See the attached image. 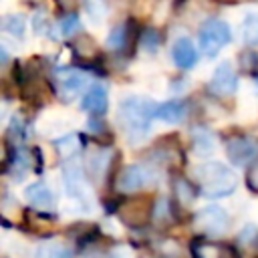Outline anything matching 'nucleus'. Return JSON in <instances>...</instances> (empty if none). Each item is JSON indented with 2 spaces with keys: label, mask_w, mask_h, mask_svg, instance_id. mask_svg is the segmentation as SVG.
<instances>
[{
  "label": "nucleus",
  "mask_w": 258,
  "mask_h": 258,
  "mask_svg": "<svg viewBox=\"0 0 258 258\" xmlns=\"http://www.w3.org/2000/svg\"><path fill=\"white\" fill-rule=\"evenodd\" d=\"M157 103L145 97H125L119 103V123L125 131L129 143H141L151 129V119H155Z\"/></svg>",
  "instance_id": "f257e3e1"
},
{
  "label": "nucleus",
  "mask_w": 258,
  "mask_h": 258,
  "mask_svg": "<svg viewBox=\"0 0 258 258\" xmlns=\"http://www.w3.org/2000/svg\"><path fill=\"white\" fill-rule=\"evenodd\" d=\"M194 175L198 191L206 198H228L238 185L234 169L224 161H204L196 167Z\"/></svg>",
  "instance_id": "f03ea898"
},
{
  "label": "nucleus",
  "mask_w": 258,
  "mask_h": 258,
  "mask_svg": "<svg viewBox=\"0 0 258 258\" xmlns=\"http://www.w3.org/2000/svg\"><path fill=\"white\" fill-rule=\"evenodd\" d=\"M62 183L67 194L73 200H77L83 208L91 210L93 202H91V196L87 194V171L79 155H73L62 163Z\"/></svg>",
  "instance_id": "7ed1b4c3"
},
{
  "label": "nucleus",
  "mask_w": 258,
  "mask_h": 258,
  "mask_svg": "<svg viewBox=\"0 0 258 258\" xmlns=\"http://www.w3.org/2000/svg\"><path fill=\"white\" fill-rule=\"evenodd\" d=\"M153 202L151 198H145V196H139V198H133V196H125L117 202V216L119 220L129 226V228H143L151 222L153 218Z\"/></svg>",
  "instance_id": "20e7f679"
},
{
  "label": "nucleus",
  "mask_w": 258,
  "mask_h": 258,
  "mask_svg": "<svg viewBox=\"0 0 258 258\" xmlns=\"http://www.w3.org/2000/svg\"><path fill=\"white\" fill-rule=\"evenodd\" d=\"M155 177L157 169L153 167V163H131L117 173V189L125 196H131L135 191L149 187L155 181Z\"/></svg>",
  "instance_id": "39448f33"
},
{
  "label": "nucleus",
  "mask_w": 258,
  "mask_h": 258,
  "mask_svg": "<svg viewBox=\"0 0 258 258\" xmlns=\"http://www.w3.org/2000/svg\"><path fill=\"white\" fill-rule=\"evenodd\" d=\"M200 48L208 58H214L230 40H232V32L230 26L220 20V18H210L202 24L200 28Z\"/></svg>",
  "instance_id": "423d86ee"
},
{
  "label": "nucleus",
  "mask_w": 258,
  "mask_h": 258,
  "mask_svg": "<svg viewBox=\"0 0 258 258\" xmlns=\"http://www.w3.org/2000/svg\"><path fill=\"white\" fill-rule=\"evenodd\" d=\"M226 153L228 159L238 167H250L258 161V137L248 133H238L226 139Z\"/></svg>",
  "instance_id": "0eeeda50"
},
{
  "label": "nucleus",
  "mask_w": 258,
  "mask_h": 258,
  "mask_svg": "<svg viewBox=\"0 0 258 258\" xmlns=\"http://www.w3.org/2000/svg\"><path fill=\"white\" fill-rule=\"evenodd\" d=\"M194 226L198 232L210 238H218L228 232L230 226V214L220 206H206L194 216Z\"/></svg>",
  "instance_id": "6e6552de"
},
{
  "label": "nucleus",
  "mask_w": 258,
  "mask_h": 258,
  "mask_svg": "<svg viewBox=\"0 0 258 258\" xmlns=\"http://www.w3.org/2000/svg\"><path fill=\"white\" fill-rule=\"evenodd\" d=\"M54 87L64 101H71L87 87V75L75 67H58L54 71Z\"/></svg>",
  "instance_id": "1a4fd4ad"
},
{
  "label": "nucleus",
  "mask_w": 258,
  "mask_h": 258,
  "mask_svg": "<svg viewBox=\"0 0 258 258\" xmlns=\"http://www.w3.org/2000/svg\"><path fill=\"white\" fill-rule=\"evenodd\" d=\"M113 149L109 145H97L91 147L87 153L85 171L93 181H101L105 175H109V169L113 165Z\"/></svg>",
  "instance_id": "9d476101"
},
{
  "label": "nucleus",
  "mask_w": 258,
  "mask_h": 258,
  "mask_svg": "<svg viewBox=\"0 0 258 258\" xmlns=\"http://www.w3.org/2000/svg\"><path fill=\"white\" fill-rule=\"evenodd\" d=\"M210 93L216 95V97H232L238 89V77L232 69V64L228 60L220 62L210 79V85H208Z\"/></svg>",
  "instance_id": "9b49d317"
},
{
  "label": "nucleus",
  "mask_w": 258,
  "mask_h": 258,
  "mask_svg": "<svg viewBox=\"0 0 258 258\" xmlns=\"http://www.w3.org/2000/svg\"><path fill=\"white\" fill-rule=\"evenodd\" d=\"M189 252H191V258H242L236 246L224 244V242L198 240V242H191Z\"/></svg>",
  "instance_id": "f8f14e48"
},
{
  "label": "nucleus",
  "mask_w": 258,
  "mask_h": 258,
  "mask_svg": "<svg viewBox=\"0 0 258 258\" xmlns=\"http://www.w3.org/2000/svg\"><path fill=\"white\" fill-rule=\"evenodd\" d=\"M83 111L89 113L91 117H103L109 109V97H107V89L101 85H93L85 95H83V103H81Z\"/></svg>",
  "instance_id": "ddd939ff"
},
{
  "label": "nucleus",
  "mask_w": 258,
  "mask_h": 258,
  "mask_svg": "<svg viewBox=\"0 0 258 258\" xmlns=\"http://www.w3.org/2000/svg\"><path fill=\"white\" fill-rule=\"evenodd\" d=\"M171 58H173V62H175L179 69L189 71V69H194L196 62H198V50H196L194 42H191L187 36H181V38H177V40L173 42V46H171Z\"/></svg>",
  "instance_id": "4468645a"
},
{
  "label": "nucleus",
  "mask_w": 258,
  "mask_h": 258,
  "mask_svg": "<svg viewBox=\"0 0 258 258\" xmlns=\"http://www.w3.org/2000/svg\"><path fill=\"white\" fill-rule=\"evenodd\" d=\"M24 196H26L28 204L34 206V208L40 210V212H46V210H52V208H54V194H52V189H50L46 183H42V181H34V183H30V185H26Z\"/></svg>",
  "instance_id": "2eb2a0df"
},
{
  "label": "nucleus",
  "mask_w": 258,
  "mask_h": 258,
  "mask_svg": "<svg viewBox=\"0 0 258 258\" xmlns=\"http://www.w3.org/2000/svg\"><path fill=\"white\" fill-rule=\"evenodd\" d=\"M187 115V105L179 99H171V101H165V103H157L155 107V119L159 121H165L169 125H177L185 119Z\"/></svg>",
  "instance_id": "dca6fc26"
},
{
  "label": "nucleus",
  "mask_w": 258,
  "mask_h": 258,
  "mask_svg": "<svg viewBox=\"0 0 258 258\" xmlns=\"http://www.w3.org/2000/svg\"><path fill=\"white\" fill-rule=\"evenodd\" d=\"M133 40H135V32L131 28V22H123L111 28L107 36V46L115 52H125L129 50V46H133Z\"/></svg>",
  "instance_id": "f3484780"
},
{
  "label": "nucleus",
  "mask_w": 258,
  "mask_h": 258,
  "mask_svg": "<svg viewBox=\"0 0 258 258\" xmlns=\"http://www.w3.org/2000/svg\"><path fill=\"white\" fill-rule=\"evenodd\" d=\"M236 248H238V252L240 250L250 252L252 258L258 256V228L254 224H246L240 230V234L236 238Z\"/></svg>",
  "instance_id": "a211bd4d"
},
{
  "label": "nucleus",
  "mask_w": 258,
  "mask_h": 258,
  "mask_svg": "<svg viewBox=\"0 0 258 258\" xmlns=\"http://www.w3.org/2000/svg\"><path fill=\"white\" fill-rule=\"evenodd\" d=\"M191 145L198 155H210L216 147V137L210 129L206 127H196L191 131Z\"/></svg>",
  "instance_id": "6ab92c4d"
},
{
  "label": "nucleus",
  "mask_w": 258,
  "mask_h": 258,
  "mask_svg": "<svg viewBox=\"0 0 258 258\" xmlns=\"http://www.w3.org/2000/svg\"><path fill=\"white\" fill-rule=\"evenodd\" d=\"M198 196V189L191 185V181H187L185 177H175L173 179V198L181 204V206H187L196 200Z\"/></svg>",
  "instance_id": "aec40b11"
},
{
  "label": "nucleus",
  "mask_w": 258,
  "mask_h": 258,
  "mask_svg": "<svg viewBox=\"0 0 258 258\" xmlns=\"http://www.w3.org/2000/svg\"><path fill=\"white\" fill-rule=\"evenodd\" d=\"M36 258H73V252L64 244L44 242L36 248Z\"/></svg>",
  "instance_id": "412c9836"
},
{
  "label": "nucleus",
  "mask_w": 258,
  "mask_h": 258,
  "mask_svg": "<svg viewBox=\"0 0 258 258\" xmlns=\"http://www.w3.org/2000/svg\"><path fill=\"white\" fill-rule=\"evenodd\" d=\"M242 40L248 46H258V14L252 12L242 22Z\"/></svg>",
  "instance_id": "4be33fe9"
},
{
  "label": "nucleus",
  "mask_w": 258,
  "mask_h": 258,
  "mask_svg": "<svg viewBox=\"0 0 258 258\" xmlns=\"http://www.w3.org/2000/svg\"><path fill=\"white\" fill-rule=\"evenodd\" d=\"M73 50H75V54H77L79 58H85V60H91V58H95V56L99 54V48H97L95 40L89 38V36L77 38V40L73 42Z\"/></svg>",
  "instance_id": "5701e85b"
},
{
  "label": "nucleus",
  "mask_w": 258,
  "mask_h": 258,
  "mask_svg": "<svg viewBox=\"0 0 258 258\" xmlns=\"http://www.w3.org/2000/svg\"><path fill=\"white\" fill-rule=\"evenodd\" d=\"M54 147L62 157H73V155H77V149H79V135L69 133L64 137H58V139H54Z\"/></svg>",
  "instance_id": "b1692460"
},
{
  "label": "nucleus",
  "mask_w": 258,
  "mask_h": 258,
  "mask_svg": "<svg viewBox=\"0 0 258 258\" xmlns=\"http://www.w3.org/2000/svg\"><path fill=\"white\" fill-rule=\"evenodd\" d=\"M60 34L62 36H67V38H73L75 34H79L81 32V18L75 14V12H71V14H67L62 20H60Z\"/></svg>",
  "instance_id": "393cba45"
},
{
  "label": "nucleus",
  "mask_w": 258,
  "mask_h": 258,
  "mask_svg": "<svg viewBox=\"0 0 258 258\" xmlns=\"http://www.w3.org/2000/svg\"><path fill=\"white\" fill-rule=\"evenodd\" d=\"M139 44H141L147 52H155V50L159 48V44H161V36H159V32H157L155 28H147V30L141 32Z\"/></svg>",
  "instance_id": "a878e982"
},
{
  "label": "nucleus",
  "mask_w": 258,
  "mask_h": 258,
  "mask_svg": "<svg viewBox=\"0 0 258 258\" xmlns=\"http://www.w3.org/2000/svg\"><path fill=\"white\" fill-rule=\"evenodd\" d=\"M85 10L93 22H101L107 14V2L105 0H85Z\"/></svg>",
  "instance_id": "bb28decb"
},
{
  "label": "nucleus",
  "mask_w": 258,
  "mask_h": 258,
  "mask_svg": "<svg viewBox=\"0 0 258 258\" xmlns=\"http://www.w3.org/2000/svg\"><path fill=\"white\" fill-rule=\"evenodd\" d=\"M238 64H240V69L244 71V73H248V75H254L256 71H258V54L254 52V50H244V52H240V56H238Z\"/></svg>",
  "instance_id": "cd10ccee"
},
{
  "label": "nucleus",
  "mask_w": 258,
  "mask_h": 258,
  "mask_svg": "<svg viewBox=\"0 0 258 258\" xmlns=\"http://www.w3.org/2000/svg\"><path fill=\"white\" fill-rule=\"evenodd\" d=\"M4 28H6L10 34H14V36H20V34L24 32V18H22L20 14H10V16L6 18V24H4Z\"/></svg>",
  "instance_id": "c85d7f7f"
},
{
  "label": "nucleus",
  "mask_w": 258,
  "mask_h": 258,
  "mask_svg": "<svg viewBox=\"0 0 258 258\" xmlns=\"http://www.w3.org/2000/svg\"><path fill=\"white\" fill-rule=\"evenodd\" d=\"M32 24H34V32H36V34H42V36H46V34L50 32L48 16H46V12H44V10L34 14V18H32Z\"/></svg>",
  "instance_id": "c756f323"
},
{
  "label": "nucleus",
  "mask_w": 258,
  "mask_h": 258,
  "mask_svg": "<svg viewBox=\"0 0 258 258\" xmlns=\"http://www.w3.org/2000/svg\"><path fill=\"white\" fill-rule=\"evenodd\" d=\"M246 185H248L250 191L258 194V161L250 165V169L246 173Z\"/></svg>",
  "instance_id": "7c9ffc66"
},
{
  "label": "nucleus",
  "mask_w": 258,
  "mask_h": 258,
  "mask_svg": "<svg viewBox=\"0 0 258 258\" xmlns=\"http://www.w3.org/2000/svg\"><path fill=\"white\" fill-rule=\"evenodd\" d=\"M56 2V6L60 8V10H64V12H71L73 8H77V4L81 2V0H54Z\"/></svg>",
  "instance_id": "2f4dec72"
},
{
  "label": "nucleus",
  "mask_w": 258,
  "mask_h": 258,
  "mask_svg": "<svg viewBox=\"0 0 258 258\" xmlns=\"http://www.w3.org/2000/svg\"><path fill=\"white\" fill-rule=\"evenodd\" d=\"M6 117V105L0 101V123H2V119Z\"/></svg>",
  "instance_id": "473e14b6"
},
{
  "label": "nucleus",
  "mask_w": 258,
  "mask_h": 258,
  "mask_svg": "<svg viewBox=\"0 0 258 258\" xmlns=\"http://www.w3.org/2000/svg\"><path fill=\"white\" fill-rule=\"evenodd\" d=\"M222 4H240V2H250V0H218Z\"/></svg>",
  "instance_id": "72a5a7b5"
}]
</instances>
